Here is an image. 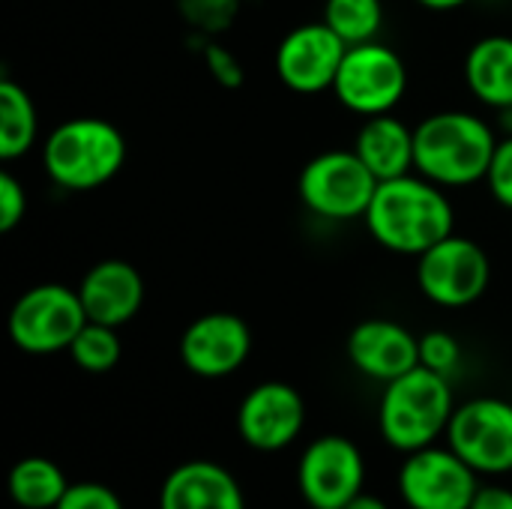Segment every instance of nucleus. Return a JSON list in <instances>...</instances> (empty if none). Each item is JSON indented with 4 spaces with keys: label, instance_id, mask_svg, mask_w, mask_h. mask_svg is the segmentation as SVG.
Segmentation results:
<instances>
[{
    "label": "nucleus",
    "instance_id": "obj_25",
    "mask_svg": "<svg viewBox=\"0 0 512 509\" xmlns=\"http://www.w3.org/2000/svg\"><path fill=\"white\" fill-rule=\"evenodd\" d=\"M462 363V345L456 342L453 333L447 330H432L420 336V366L438 372V375H453Z\"/></svg>",
    "mask_w": 512,
    "mask_h": 509
},
{
    "label": "nucleus",
    "instance_id": "obj_4",
    "mask_svg": "<svg viewBox=\"0 0 512 509\" xmlns=\"http://www.w3.org/2000/svg\"><path fill=\"white\" fill-rule=\"evenodd\" d=\"M453 411L456 402L450 378L417 366L402 378L384 384L378 426L384 441L408 456L423 447H432L441 435H447Z\"/></svg>",
    "mask_w": 512,
    "mask_h": 509
},
{
    "label": "nucleus",
    "instance_id": "obj_12",
    "mask_svg": "<svg viewBox=\"0 0 512 509\" xmlns=\"http://www.w3.org/2000/svg\"><path fill=\"white\" fill-rule=\"evenodd\" d=\"M345 51V39L333 33L324 21H306L279 39L273 69L291 93L315 96L333 90Z\"/></svg>",
    "mask_w": 512,
    "mask_h": 509
},
{
    "label": "nucleus",
    "instance_id": "obj_7",
    "mask_svg": "<svg viewBox=\"0 0 512 509\" xmlns=\"http://www.w3.org/2000/svg\"><path fill=\"white\" fill-rule=\"evenodd\" d=\"M87 324V312L81 306L78 288L60 282L33 285L24 291L9 309V339L24 354H57L69 351L81 327Z\"/></svg>",
    "mask_w": 512,
    "mask_h": 509
},
{
    "label": "nucleus",
    "instance_id": "obj_24",
    "mask_svg": "<svg viewBox=\"0 0 512 509\" xmlns=\"http://www.w3.org/2000/svg\"><path fill=\"white\" fill-rule=\"evenodd\" d=\"M240 9L243 0H177V12L183 15V21L201 36L225 33L240 15Z\"/></svg>",
    "mask_w": 512,
    "mask_h": 509
},
{
    "label": "nucleus",
    "instance_id": "obj_8",
    "mask_svg": "<svg viewBox=\"0 0 512 509\" xmlns=\"http://www.w3.org/2000/svg\"><path fill=\"white\" fill-rule=\"evenodd\" d=\"M492 282L486 249L462 234H450L417 258V288L441 309L474 306Z\"/></svg>",
    "mask_w": 512,
    "mask_h": 509
},
{
    "label": "nucleus",
    "instance_id": "obj_13",
    "mask_svg": "<svg viewBox=\"0 0 512 509\" xmlns=\"http://www.w3.org/2000/svg\"><path fill=\"white\" fill-rule=\"evenodd\" d=\"M306 423L303 396L285 381L252 387L237 408V432L258 453H279L297 441Z\"/></svg>",
    "mask_w": 512,
    "mask_h": 509
},
{
    "label": "nucleus",
    "instance_id": "obj_30",
    "mask_svg": "<svg viewBox=\"0 0 512 509\" xmlns=\"http://www.w3.org/2000/svg\"><path fill=\"white\" fill-rule=\"evenodd\" d=\"M468 509H512V489H504V486H480Z\"/></svg>",
    "mask_w": 512,
    "mask_h": 509
},
{
    "label": "nucleus",
    "instance_id": "obj_20",
    "mask_svg": "<svg viewBox=\"0 0 512 509\" xmlns=\"http://www.w3.org/2000/svg\"><path fill=\"white\" fill-rule=\"evenodd\" d=\"M36 135H39V117L30 93L18 81L3 78L0 81V159L15 162L27 156L36 144Z\"/></svg>",
    "mask_w": 512,
    "mask_h": 509
},
{
    "label": "nucleus",
    "instance_id": "obj_16",
    "mask_svg": "<svg viewBox=\"0 0 512 509\" xmlns=\"http://www.w3.org/2000/svg\"><path fill=\"white\" fill-rule=\"evenodd\" d=\"M78 297L87 312V321L123 327L144 306V276L129 261L105 258L84 273Z\"/></svg>",
    "mask_w": 512,
    "mask_h": 509
},
{
    "label": "nucleus",
    "instance_id": "obj_14",
    "mask_svg": "<svg viewBox=\"0 0 512 509\" xmlns=\"http://www.w3.org/2000/svg\"><path fill=\"white\" fill-rule=\"evenodd\" d=\"M252 351L249 324L234 312H207L180 336V363L198 378L234 375Z\"/></svg>",
    "mask_w": 512,
    "mask_h": 509
},
{
    "label": "nucleus",
    "instance_id": "obj_2",
    "mask_svg": "<svg viewBox=\"0 0 512 509\" xmlns=\"http://www.w3.org/2000/svg\"><path fill=\"white\" fill-rule=\"evenodd\" d=\"M498 138L471 111H435L414 126V171L444 189L486 180Z\"/></svg>",
    "mask_w": 512,
    "mask_h": 509
},
{
    "label": "nucleus",
    "instance_id": "obj_22",
    "mask_svg": "<svg viewBox=\"0 0 512 509\" xmlns=\"http://www.w3.org/2000/svg\"><path fill=\"white\" fill-rule=\"evenodd\" d=\"M345 45L375 42L384 30V3L381 0H324V18Z\"/></svg>",
    "mask_w": 512,
    "mask_h": 509
},
{
    "label": "nucleus",
    "instance_id": "obj_11",
    "mask_svg": "<svg viewBox=\"0 0 512 509\" xmlns=\"http://www.w3.org/2000/svg\"><path fill=\"white\" fill-rule=\"evenodd\" d=\"M477 477L450 447H423L402 462L399 495L411 509H468L480 489Z\"/></svg>",
    "mask_w": 512,
    "mask_h": 509
},
{
    "label": "nucleus",
    "instance_id": "obj_3",
    "mask_svg": "<svg viewBox=\"0 0 512 509\" xmlns=\"http://www.w3.org/2000/svg\"><path fill=\"white\" fill-rule=\"evenodd\" d=\"M126 138L102 117H72L54 126L42 144L45 174L66 192H90L120 174Z\"/></svg>",
    "mask_w": 512,
    "mask_h": 509
},
{
    "label": "nucleus",
    "instance_id": "obj_6",
    "mask_svg": "<svg viewBox=\"0 0 512 509\" xmlns=\"http://www.w3.org/2000/svg\"><path fill=\"white\" fill-rule=\"evenodd\" d=\"M333 93L342 108L363 120L390 114L408 93V66L402 54L381 39L348 45L333 81Z\"/></svg>",
    "mask_w": 512,
    "mask_h": 509
},
{
    "label": "nucleus",
    "instance_id": "obj_23",
    "mask_svg": "<svg viewBox=\"0 0 512 509\" xmlns=\"http://www.w3.org/2000/svg\"><path fill=\"white\" fill-rule=\"evenodd\" d=\"M69 354H72V363L78 369H84V372H93V375L111 372L120 363V354H123L117 327L87 321L81 327V333L75 336V342L69 345Z\"/></svg>",
    "mask_w": 512,
    "mask_h": 509
},
{
    "label": "nucleus",
    "instance_id": "obj_18",
    "mask_svg": "<svg viewBox=\"0 0 512 509\" xmlns=\"http://www.w3.org/2000/svg\"><path fill=\"white\" fill-rule=\"evenodd\" d=\"M354 153L381 180H396L414 171V126L393 111L366 117L354 135Z\"/></svg>",
    "mask_w": 512,
    "mask_h": 509
},
{
    "label": "nucleus",
    "instance_id": "obj_10",
    "mask_svg": "<svg viewBox=\"0 0 512 509\" xmlns=\"http://www.w3.org/2000/svg\"><path fill=\"white\" fill-rule=\"evenodd\" d=\"M366 483V462L354 441L324 435L306 447L297 465V486L312 509H345Z\"/></svg>",
    "mask_w": 512,
    "mask_h": 509
},
{
    "label": "nucleus",
    "instance_id": "obj_28",
    "mask_svg": "<svg viewBox=\"0 0 512 509\" xmlns=\"http://www.w3.org/2000/svg\"><path fill=\"white\" fill-rule=\"evenodd\" d=\"M54 509H123V501L102 483H75Z\"/></svg>",
    "mask_w": 512,
    "mask_h": 509
},
{
    "label": "nucleus",
    "instance_id": "obj_15",
    "mask_svg": "<svg viewBox=\"0 0 512 509\" xmlns=\"http://www.w3.org/2000/svg\"><path fill=\"white\" fill-rule=\"evenodd\" d=\"M351 366L381 384L402 378L420 366V339L390 318H366L348 333Z\"/></svg>",
    "mask_w": 512,
    "mask_h": 509
},
{
    "label": "nucleus",
    "instance_id": "obj_31",
    "mask_svg": "<svg viewBox=\"0 0 512 509\" xmlns=\"http://www.w3.org/2000/svg\"><path fill=\"white\" fill-rule=\"evenodd\" d=\"M423 9H432V12H453V9H462L474 0H417Z\"/></svg>",
    "mask_w": 512,
    "mask_h": 509
},
{
    "label": "nucleus",
    "instance_id": "obj_5",
    "mask_svg": "<svg viewBox=\"0 0 512 509\" xmlns=\"http://www.w3.org/2000/svg\"><path fill=\"white\" fill-rule=\"evenodd\" d=\"M378 189V177L366 168V162L351 150H324L312 156L297 180V195L309 213L330 222L363 219L372 195Z\"/></svg>",
    "mask_w": 512,
    "mask_h": 509
},
{
    "label": "nucleus",
    "instance_id": "obj_32",
    "mask_svg": "<svg viewBox=\"0 0 512 509\" xmlns=\"http://www.w3.org/2000/svg\"><path fill=\"white\" fill-rule=\"evenodd\" d=\"M345 509H390V507H387L381 498H375V495H363V492H360V495H357V498H354V501H351Z\"/></svg>",
    "mask_w": 512,
    "mask_h": 509
},
{
    "label": "nucleus",
    "instance_id": "obj_27",
    "mask_svg": "<svg viewBox=\"0 0 512 509\" xmlns=\"http://www.w3.org/2000/svg\"><path fill=\"white\" fill-rule=\"evenodd\" d=\"M489 186V195L501 204L512 210V135H504L495 147V156H492V165H489V174L483 180Z\"/></svg>",
    "mask_w": 512,
    "mask_h": 509
},
{
    "label": "nucleus",
    "instance_id": "obj_26",
    "mask_svg": "<svg viewBox=\"0 0 512 509\" xmlns=\"http://www.w3.org/2000/svg\"><path fill=\"white\" fill-rule=\"evenodd\" d=\"M198 42H201V54H204V63H207L210 75H213L222 87H228V90L240 87L243 78H246L243 63H240L225 45H219L216 36H201V33H198Z\"/></svg>",
    "mask_w": 512,
    "mask_h": 509
},
{
    "label": "nucleus",
    "instance_id": "obj_29",
    "mask_svg": "<svg viewBox=\"0 0 512 509\" xmlns=\"http://www.w3.org/2000/svg\"><path fill=\"white\" fill-rule=\"evenodd\" d=\"M27 213L24 183L12 171H0V231L9 234Z\"/></svg>",
    "mask_w": 512,
    "mask_h": 509
},
{
    "label": "nucleus",
    "instance_id": "obj_19",
    "mask_svg": "<svg viewBox=\"0 0 512 509\" xmlns=\"http://www.w3.org/2000/svg\"><path fill=\"white\" fill-rule=\"evenodd\" d=\"M465 84L483 105L495 111L512 108V36L492 33L468 48Z\"/></svg>",
    "mask_w": 512,
    "mask_h": 509
},
{
    "label": "nucleus",
    "instance_id": "obj_21",
    "mask_svg": "<svg viewBox=\"0 0 512 509\" xmlns=\"http://www.w3.org/2000/svg\"><path fill=\"white\" fill-rule=\"evenodd\" d=\"M66 489L69 483L63 471L42 456H27L9 471V495L24 509H54Z\"/></svg>",
    "mask_w": 512,
    "mask_h": 509
},
{
    "label": "nucleus",
    "instance_id": "obj_9",
    "mask_svg": "<svg viewBox=\"0 0 512 509\" xmlns=\"http://www.w3.org/2000/svg\"><path fill=\"white\" fill-rule=\"evenodd\" d=\"M450 450L477 474L498 477L512 471V405L495 396L462 402L447 426Z\"/></svg>",
    "mask_w": 512,
    "mask_h": 509
},
{
    "label": "nucleus",
    "instance_id": "obj_1",
    "mask_svg": "<svg viewBox=\"0 0 512 509\" xmlns=\"http://www.w3.org/2000/svg\"><path fill=\"white\" fill-rule=\"evenodd\" d=\"M363 222L378 246L411 258H420L426 249L456 234V210L444 186L417 171L381 180Z\"/></svg>",
    "mask_w": 512,
    "mask_h": 509
},
{
    "label": "nucleus",
    "instance_id": "obj_17",
    "mask_svg": "<svg viewBox=\"0 0 512 509\" xmlns=\"http://www.w3.org/2000/svg\"><path fill=\"white\" fill-rule=\"evenodd\" d=\"M159 509H246V498L231 471L198 459L165 477Z\"/></svg>",
    "mask_w": 512,
    "mask_h": 509
}]
</instances>
